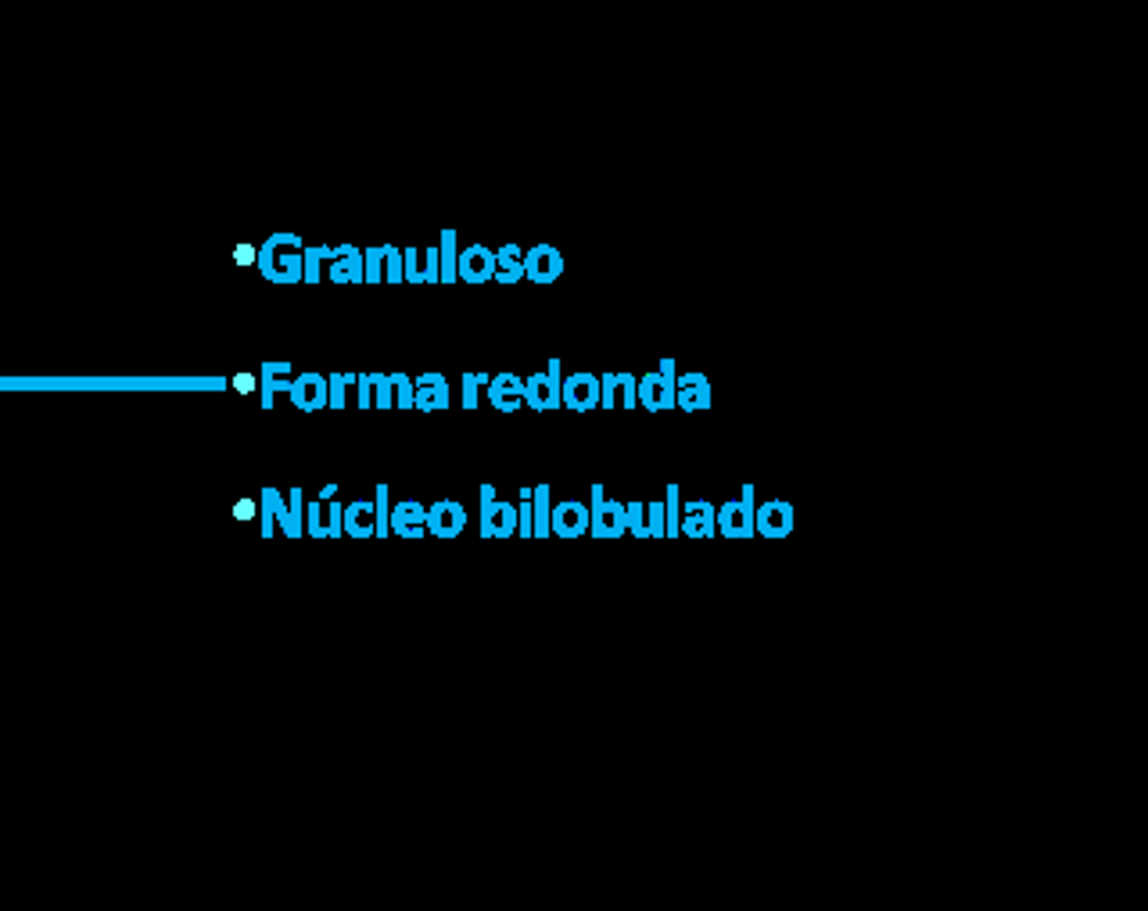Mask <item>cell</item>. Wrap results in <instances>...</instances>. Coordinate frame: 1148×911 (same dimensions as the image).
<instances>
[{"label":"cell","instance_id":"1","mask_svg":"<svg viewBox=\"0 0 1148 911\" xmlns=\"http://www.w3.org/2000/svg\"><path fill=\"white\" fill-rule=\"evenodd\" d=\"M302 237L298 234H273L266 237V245L259 248L255 266L262 270V277L273 284H298L302 280Z\"/></svg>","mask_w":1148,"mask_h":911},{"label":"cell","instance_id":"2","mask_svg":"<svg viewBox=\"0 0 1148 911\" xmlns=\"http://www.w3.org/2000/svg\"><path fill=\"white\" fill-rule=\"evenodd\" d=\"M636 395H639V402L650 413L672 410V405H675V363H672V359H664L657 374L639 377L636 380Z\"/></svg>","mask_w":1148,"mask_h":911},{"label":"cell","instance_id":"3","mask_svg":"<svg viewBox=\"0 0 1148 911\" xmlns=\"http://www.w3.org/2000/svg\"><path fill=\"white\" fill-rule=\"evenodd\" d=\"M259 517H262V538H273V532H277V527H280L287 538H302V535H305V527L291 517V507H287L277 488H262V496H259Z\"/></svg>","mask_w":1148,"mask_h":911},{"label":"cell","instance_id":"4","mask_svg":"<svg viewBox=\"0 0 1148 911\" xmlns=\"http://www.w3.org/2000/svg\"><path fill=\"white\" fill-rule=\"evenodd\" d=\"M714 527L725 538H750L753 535V488L747 485L744 496L728 499L714 510Z\"/></svg>","mask_w":1148,"mask_h":911},{"label":"cell","instance_id":"5","mask_svg":"<svg viewBox=\"0 0 1148 911\" xmlns=\"http://www.w3.org/2000/svg\"><path fill=\"white\" fill-rule=\"evenodd\" d=\"M517 532V507L499 502L492 485H482V535L485 538H510Z\"/></svg>","mask_w":1148,"mask_h":911},{"label":"cell","instance_id":"6","mask_svg":"<svg viewBox=\"0 0 1148 911\" xmlns=\"http://www.w3.org/2000/svg\"><path fill=\"white\" fill-rule=\"evenodd\" d=\"M589 532H592L596 538H617V535H625V502L607 499V496H603V485H592Z\"/></svg>","mask_w":1148,"mask_h":911},{"label":"cell","instance_id":"7","mask_svg":"<svg viewBox=\"0 0 1148 911\" xmlns=\"http://www.w3.org/2000/svg\"><path fill=\"white\" fill-rule=\"evenodd\" d=\"M560 380H564V377H560V363L553 359L546 374H532L528 380H524V402H528L532 410H538V413L557 410V405H560Z\"/></svg>","mask_w":1148,"mask_h":911},{"label":"cell","instance_id":"8","mask_svg":"<svg viewBox=\"0 0 1148 911\" xmlns=\"http://www.w3.org/2000/svg\"><path fill=\"white\" fill-rule=\"evenodd\" d=\"M560 405L578 413H589L600 405V377L596 374H571L560 380Z\"/></svg>","mask_w":1148,"mask_h":911},{"label":"cell","instance_id":"9","mask_svg":"<svg viewBox=\"0 0 1148 911\" xmlns=\"http://www.w3.org/2000/svg\"><path fill=\"white\" fill-rule=\"evenodd\" d=\"M794 521H797L794 507H789L786 499H769L753 510V532L764 538H786L789 532H794Z\"/></svg>","mask_w":1148,"mask_h":911},{"label":"cell","instance_id":"10","mask_svg":"<svg viewBox=\"0 0 1148 911\" xmlns=\"http://www.w3.org/2000/svg\"><path fill=\"white\" fill-rule=\"evenodd\" d=\"M564 273V255L553 245H535L524 251V277L532 284H553Z\"/></svg>","mask_w":1148,"mask_h":911},{"label":"cell","instance_id":"11","mask_svg":"<svg viewBox=\"0 0 1148 911\" xmlns=\"http://www.w3.org/2000/svg\"><path fill=\"white\" fill-rule=\"evenodd\" d=\"M496 277V251H488L485 245H471L460 251L457 259V280L466 284H488Z\"/></svg>","mask_w":1148,"mask_h":911},{"label":"cell","instance_id":"12","mask_svg":"<svg viewBox=\"0 0 1148 911\" xmlns=\"http://www.w3.org/2000/svg\"><path fill=\"white\" fill-rule=\"evenodd\" d=\"M424 527L438 538H457L466 527V510L460 507L457 499H438L435 507H427V521Z\"/></svg>","mask_w":1148,"mask_h":911},{"label":"cell","instance_id":"13","mask_svg":"<svg viewBox=\"0 0 1148 911\" xmlns=\"http://www.w3.org/2000/svg\"><path fill=\"white\" fill-rule=\"evenodd\" d=\"M549 532L560 538H582L589 532V507H582L578 499L560 502V507L549 510Z\"/></svg>","mask_w":1148,"mask_h":911},{"label":"cell","instance_id":"14","mask_svg":"<svg viewBox=\"0 0 1148 911\" xmlns=\"http://www.w3.org/2000/svg\"><path fill=\"white\" fill-rule=\"evenodd\" d=\"M402 280H410V284H441L438 248H427V251L405 248L402 251Z\"/></svg>","mask_w":1148,"mask_h":911},{"label":"cell","instance_id":"15","mask_svg":"<svg viewBox=\"0 0 1148 911\" xmlns=\"http://www.w3.org/2000/svg\"><path fill=\"white\" fill-rule=\"evenodd\" d=\"M675 405L686 413L708 410L711 405V380L703 374H675Z\"/></svg>","mask_w":1148,"mask_h":911},{"label":"cell","instance_id":"16","mask_svg":"<svg viewBox=\"0 0 1148 911\" xmlns=\"http://www.w3.org/2000/svg\"><path fill=\"white\" fill-rule=\"evenodd\" d=\"M291 402L298 405L302 413H316L327 405V377L323 374H298L291 380Z\"/></svg>","mask_w":1148,"mask_h":911},{"label":"cell","instance_id":"17","mask_svg":"<svg viewBox=\"0 0 1148 911\" xmlns=\"http://www.w3.org/2000/svg\"><path fill=\"white\" fill-rule=\"evenodd\" d=\"M718 532L714 527V502L708 499H692L682 507V521H678V535L689 538H711Z\"/></svg>","mask_w":1148,"mask_h":911},{"label":"cell","instance_id":"18","mask_svg":"<svg viewBox=\"0 0 1148 911\" xmlns=\"http://www.w3.org/2000/svg\"><path fill=\"white\" fill-rule=\"evenodd\" d=\"M449 405V380L441 374H421L413 380V410H446Z\"/></svg>","mask_w":1148,"mask_h":911},{"label":"cell","instance_id":"19","mask_svg":"<svg viewBox=\"0 0 1148 911\" xmlns=\"http://www.w3.org/2000/svg\"><path fill=\"white\" fill-rule=\"evenodd\" d=\"M600 405H603V410H614V405H625V410H632V405H639L636 377H632V374H603L600 377Z\"/></svg>","mask_w":1148,"mask_h":911},{"label":"cell","instance_id":"20","mask_svg":"<svg viewBox=\"0 0 1148 911\" xmlns=\"http://www.w3.org/2000/svg\"><path fill=\"white\" fill-rule=\"evenodd\" d=\"M424 521H427V507H424V502L405 499V502H399V507L391 510L388 527H391L395 535H402V538H421V535L427 532Z\"/></svg>","mask_w":1148,"mask_h":911},{"label":"cell","instance_id":"21","mask_svg":"<svg viewBox=\"0 0 1148 911\" xmlns=\"http://www.w3.org/2000/svg\"><path fill=\"white\" fill-rule=\"evenodd\" d=\"M488 402H492L499 413H513L524 402V380L517 374H496L492 380H488Z\"/></svg>","mask_w":1148,"mask_h":911},{"label":"cell","instance_id":"22","mask_svg":"<svg viewBox=\"0 0 1148 911\" xmlns=\"http://www.w3.org/2000/svg\"><path fill=\"white\" fill-rule=\"evenodd\" d=\"M341 532L352 538H370L377 535V517H374V502L370 499H355L341 510Z\"/></svg>","mask_w":1148,"mask_h":911},{"label":"cell","instance_id":"23","mask_svg":"<svg viewBox=\"0 0 1148 911\" xmlns=\"http://www.w3.org/2000/svg\"><path fill=\"white\" fill-rule=\"evenodd\" d=\"M338 251V259L330 262V273L327 277L334 284H363V251L352 248V245H341L334 248Z\"/></svg>","mask_w":1148,"mask_h":911},{"label":"cell","instance_id":"24","mask_svg":"<svg viewBox=\"0 0 1148 911\" xmlns=\"http://www.w3.org/2000/svg\"><path fill=\"white\" fill-rule=\"evenodd\" d=\"M499 284H517L524 280V251L517 245H502L496 251V277Z\"/></svg>","mask_w":1148,"mask_h":911},{"label":"cell","instance_id":"25","mask_svg":"<svg viewBox=\"0 0 1148 911\" xmlns=\"http://www.w3.org/2000/svg\"><path fill=\"white\" fill-rule=\"evenodd\" d=\"M334 259H338V251H334V248H302V280L305 284H320L323 280L320 266H323V262H334Z\"/></svg>","mask_w":1148,"mask_h":911},{"label":"cell","instance_id":"26","mask_svg":"<svg viewBox=\"0 0 1148 911\" xmlns=\"http://www.w3.org/2000/svg\"><path fill=\"white\" fill-rule=\"evenodd\" d=\"M549 485H538L532 488V517H535V538H546L549 535Z\"/></svg>","mask_w":1148,"mask_h":911},{"label":"cell","instance_id":"27","mask_svg":"<svg viewBox=\"0 0 1148 911\" xmlns=\"http://www.w3.org/2000/svg\"><path fill=\"white\" fill-rule=\"evenodd\" d=\"M457 259H460V251H457V234L446 230V234H441V248H438L441 284H452V280H457Z\"/></svg>","mask_w":1148,"mask_h":911},{"label":"cell","instance_id":"28","mask_svg":"<svg viewBox=\"0 0 1148 911\" xmlns=\"http://www.w3.org/2000/svg\"><path fill=\"white\" fill-rule=\"evenodd\" d=\"M678 521H682V491L678 485H667V499H664V535H678Z\"/></svg>","mask_w":1148,"mask_h":911},{"label":"cell","instance_id":"29","mask_svg":"<svg viewBox=\"0 0 1148 911\" xmlns=\"http://www.w3.org/2000/svg\"><path fill=\"white\" fill-rule=\"evenodd\" d=\"M385 280V248L363 251V284H380Z\"/></svg>","mask_w":1148,"mask_h":911},{"label":"cell","instance_id":"30","mask_svg":"<svg viewBox=\"0 0 1148 911\" xmlns=\"http://www.w3.org/2000/svg\"><path fill=\"white\" fill-rule=\"evenodd\" d=\"M349 385H355V374H330L327 377V405L330 410H341L345 405V391Z\"/></svg>","mask_w":1148,"mask_h":911},{"label":"cell","instance_id":"31","mask_svg":"<svg viewBox=\"0 0 1148 911\" xmlns=\"http://www.w3.org/2000/svg\"><path fill=\"white\" fill-rule=\"evenodd\" d=\"M259 377H262V405H266V410H273L277 395L291 391V377H270V374H262V370H259Z\"/></svg>","mask_w":1148,"mask_h":911},{"label":"cell","instance_id":"32","mask_svg":"<svg viewBox=\"0 0 1148 911\" xmlns=\"http://www.w3.org/2000/svg\"><path fill=\"white\" fill-rule=\"evenodd\" d=\"M370 385H374V405H377V410H391V405H395L391 374H370Z\"/></svg>","mask_w":1148,"mask_h":911},{"label":"cell","instance_id":"33","mask_svg":"<svg viewBox=\"0 0 1148 911\" xmlns=\"http://www.w3.org/2000/svg\"><path fill=\"white\" fill-rule=\"evenodd\" d=\"M305 532L313 538H327V510H323V502H309L305 507Z\"/></svg>","mask_w":1148,"mask_h":911},{"label":"cell","instance_id":"34","mask_svg":"<svg viewBox=\"0 0 1148 911\" xmlns=\"http://www.w3.org/2000/svg\"><path fill=\"white\" fill-rule=\"evenodd\" d=\"M517 535L535 538V517H532V488H521V507H517Z\"/></svg>","mask_w":1148,"mask_h":911},{"label":"cell","instance_id":"35","mask_svg":"<svg viewBox=\"0 0 1148 911\" xmlns=\"http://www.w3.org/2000/svg\"><path fill=\"white\" fill-rule=\"evenodd\" d=\"M374 517H377V535H380V538L391 535V527H388V517H391V507H388V485H377V496H374Z\"/></svg>","mask_w":1148,"mask_h":911},{"label":"cell","instance_id":"36","mask_svg":"<svg viewBox=\"0 0 1148 911\" xmlns=\"http://www.w3.org/2000/svg\"><path fill=\"white\" fill-rule=\"evenodd\" d=\"M488 380H492L488 374H463V405L466 410H474L477 405V391L488 388Z\"/></svg>","mask_w":1148,"mask_h":911},{"label":"cell","instance_id":"37","mask_svg":"<svg viewBox=\"0 0 1148 911\" xmlns=\"http://www.w3.org/2000/svg\"><path fill=\"white\" fill-rule=\"evenodd\" d=\"M625 532H632L636 538H646V507L642 502H628L625 507Z\"/></svg>","mask_w":1148,"mask_h":911},{"label":"cell","instance_id":"38","mask_svg":"<svg viewBox=\"0 0 1148 911\" xmlns=\"http://www.w3.org/2000/svg\"><path fill=\"white\" fill-rule=\"evenodd\" d=\"M646 538H664V502L646 507Z\"/></svg>","mask_w":1148,"mask_h":911},{"label":"cell","instance_id":"39","mask_svg":"<svg viewBox=\"0 0 1148 911\" xmlns=\"http://www.w3.org/2000/svg\"><path fill=\"white\" fill-rule=\"evenodd\" d=\"M391 388H395V405L413 410V380L405 374H391Z\"/></svg>","mask_w":1148,"mask_h":911},{"label":"cell","instance_id":"40","mask_svg":"<svg viewBox=\"0 0 1148 911\" xmlns=\"http://www.w3.org/2000/svg\"><path fill=\"white\" fill-rule=\"evenodd\" d=\"M385 280L402 284V251L391 245H385Z\"/></svg>","mask_w":1148,"mask_h":911},{"label":"cell","instance_id":"41","mask_svg":"<svg viewBox=\"0 0 1148 911\" xmlns=\"http://www.w3.org/2000/svg\"><path fill=\"white\" fill-rule=\"evenodd\" d=\"M355 405L359 410H370V405H374V385H370V374H355Z\"/></svg>","mask_w":1148,"mask_h":911},{"label":"cell","instance_id":"42","mask_svg":"<svg viewBox=\"0 0 1148 911\" xmlns=\"http://www.w3.org/2000/svg\"><path fill=\"white\" fill-rule=\"evenodd\" d=\"M341 502H334V499H327V538H341L345 532H341Z\"/></svg>","mask_w":1148,"mask_h":911},{"label":"cell","instance_id":"43","mask_svg":"<svg viewBox=\"0 0 1148 911\" xmlns=\"http://www.w3.org/2000/svg\"><path fill=\"white\" fill-rule=\"evenodd\" d=\"M255 513H259V507H255V502H251V499H241V502H237V507H234V517H237V521H251V517H255Z\"/></svg>","mask_w":1148,"mask_h":911},{"label":"cell","instance_id":"44","mask_svg":"<svg viewBox=\"0 0 1148 911\" xmlns=\"http://www.w3.org/2000/svg\"><path fill=\"white\" fill-rule=\"evenodd\" d=\"M234 259H237V266H251V262H255V259H259V248H251V245H241V248H237V251H234Z\"/></svg>","mask_w":1148,"mask_h":911},{"label":"cell","instance_id":"45","mask_svg":"<svg viewBox=\"0 0 1148 911\" xmlns=\"http://www.w3.org/2000/svg\"><path fill=\"white\" fill-rule=\"evenodd\" d=\"M234 388H237V391H251V388H255V377L237 374V377H234Z\"/></svg>","mask_w":1148,"mask_h":911},{"label":"cell","instance_id":"46","mask_svg":"<svg viewBox=\"0 0 1148 911\" xmlns=\"http://www.w3.org/2000/svg\"><path fill=\"white\" fill-rule=\"evenodd\" d=\"M334 496H338V485H327V488H323L320 499H334Z\"/></svg>","mask_w":1148,"mask_h":911}]
</instances>
